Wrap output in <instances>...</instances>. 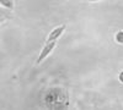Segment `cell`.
Here are the masks:
<instances>
[{"label": "cell", "mask_w": 123, "mask_h": 110, "mask_svg": "<svg viewBox=\"0 0 123 110\" xmlns=\"http://www.w3.org/2000/svg\"><path fill=\"white\" fill-rule=\"evenodd\" d=\"M44 105L49 109H63L69 105V95L65 88L54 87L49 88L44 93Z\"/></svg>", "instance_id": "cell-1"}, {"label": "cell", "mask_w": 123, "mask_h": 110, "mask_svg": "<svg viewBox=\"0 0 123 110\" xmlns=\"http://www.w3.org/2000/svg\"><path fill=\"white\" fill-rule=\"evenodd\" d=\"M86 1H89V3H98V1H101V0H86Z\"/></svg>", "instance_id": "cell-9"}, {"label": "cell", "mask_w": 123, "mask_h": 110, "mask_svg": "<svg viewBox=\"0 0 123 110\" xmlns=\"http://www.w3.org/2000/svg\"><path fill=\"white\" fill-rule=\"evenodd\" d=\"M57 47V41H53V42H46L44 47L42 48V50H41L38 58H37V65L42 64L44 60L52 54V52L54 50V48Z\"/></svg>", "instance_id": "cell-2"}, {"label": "cell", "mask_w": 123, "mask_h": 110, "mask_svg": "<svg viewBox=\"0 0 123 110\" xmlns=\"http://www.w3.org/2000/svg\"><path fill=\"white\" fill-rule=\"evenodd\" d=\"M67 26L65 25H62V26H58L55 28H53L52 31L49 32V34L47 36V39L46 42H53V41H58V39L62 37V34L64 33Z\"/></svg>", "instance_id": "cell-3"}, {"label": "cell", "mask_w": 123, "mask_h": 110, "mask_svg": "<svg viewBox=\"0 0 123 110\" xmlns=\"http://www.w3.org/2000/svg\"><path fill=\"white\" fill-rule=\"evenodd\" d=\"M118 81H119L121 83H123V71H121V72L118 73Z\"/></svg>", "instance_id": "cell-8"}, {"label": "cell", "mask_w": 123, "mask_h": 110, "mask_svg": "<svg viewBox=\"0 0 123 110\" xmlns=\"http://www.w3.org/2000/svg\"><path fill=\"white\" fill-rule=\"evenodd\" d=\"M115 41H116L118 44H123V31H118V32L115 34Z\"/></svg>", "instance_id": "cell-5"}, {"label": "cell", "mask_w": 123, "mask_h": 110, "mask_svg": "<svg viewBox=\"0 0 123 110\" xmlns=\"http://www.w3.org/2000/svg\"><path fill=\"white\" fill-rule=\"evenodd\" d=\"M0 6L12 11L15 7V0H0Z\"/></svg>", "instance_id": "cell-4"}, {"label": "cell", "mask_w": 123, "mask_h": 110, "mask_svg": "<svg viewBox=\"0 0 123 110\" xmlns=\"http://www.w3.org/2000/svg\"><path fill=\"white\" fill-rule=\"evenodd\" d=\"M10 12H11L10 10L4 9L3 6H0V14H1V15H7V16H11V15H10Z\"/></svg>", "instance_id": "cell-6"}, {"label": "cell", "mask_w": 123, "mask_h": 110, "mask_svg": "<svg viewBox=\"0 0 123 110\" xmlns=\"http://www.w3.org/2000/svg\"><path fill=\"white\" fill-rule=\"evenodd\" d=\"M10 17H11V16H7V15H1V14H0V25L4 23V22L6 21V20H9Z\"/></svg>", "instance_id": "cell-7"}]
</instances>
